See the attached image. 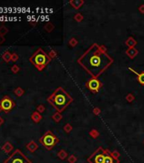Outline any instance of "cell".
Here are the masks:
<instances>
[{"label": "cell", "instance_id": "1", "mask_svg": "<svg viewBox=\"0 0 144 163\" xmlns=\"http://www.w3.org/2000/svg\"><path fill=\"white\" fill-rule=\"evenodd\" d=\"M77 62L93 77L98 78L114 62L104 45L93 43L78 59Z\"/></svg>", "mask_w": 144, "mask_h": 163}, {"label": "cell", "instance_id": "2", "mask_svg": "<svg viewBox=\"0 0 144 163\" xmlns=\"http://www.w3.org/2000/svg\"><path fill=\"white\" fill-rule=\"evenodd\" d=\"M48 101L50 105L55 108L58 112H63L66 107L73 101L72 97L63 88H56L55 91L48 98Z\"/></svg>", "mask_w": 144, "mask_h": 163}, {"label": "cell", "instance_id": "3", "mask_svg": "<svg viewBox=\"0 0 144 163\" xmlns=\"http://www.w3.org/2000/svg\"><path fill=\"white\" fill-rule=\"evenodd\" d=\"M29 60L37 70L42 72L49 64L51 59L48 56V54H46L42 49H38L29 58Z\"/></svg>", "mask_w": 144, "mask_h": 163}, {"label": "cell", "instance_id": "4", "mask_svg": "<svg viewBox=\"0 0 144 163\" xmlns=\"http://www.w3.org/2000/svg\"><path fill=\"white\" fill-rule=\"evenodd\" d=\"M39 142L46 150H51L59 143V138L51 131H47L39 139Z\"/></svg>", "mask_w": 144, "mask_h": 163}, {"label": "cell", "instance_id": "5", "mask_svg": "<svg viewBox=\"0 0 144 163\" xmlns=\"http://www.w3.org/2000/svg\"><path fill=\"white\" fill-rule=\"evenodd\" d=\"M4 163H32L25 155L21 152L20 150H15L7 159L4 160Z\"/></svg>", "mask_w": 144, "mask_h": 163}, {"label": "cell", "instance_id": "6", "mask_svg": "<svg viewBox=\"0 0 144 163\" xmlns=\"http://www.w3.org/2000/svg\"><path fill=\"white\" fill-rule=\"evenodd\" d=\"M106 155V150L103 147H98L93 154L87 158V162L89 163H103Z\"/></svg>", "mask_w": 144, "mask_h": 163}, {"label": "cell", "instance_id": "7", "mask_svg": "<svg viewBox=\"0 0 144 163\" xmlns=\"http://www.w3.org/2000/svg\"><path fill=\"white\" fill-rule=\"evenodd\" d=\"M15 107V103L14 102L13 99L6 95L4 96L1 100H0V112L8 113L13 110Z\"/></svg>", "mask_w": 144, "mask_h": 163}, {"label": "cell", "instance_id": "8", "mask_svg": "<svg viewBox=\"0 0 144 163\" xmlns=\"http://www.w3.org/2000/svg\"><path fill=\"white\" fill-rule=\"evenodd\" d=\"M85 87H86L88 90H90L93 94H97V93H98L101 88H102L103 82L98 78L92 77L91 79H89L88 81L86 82Z\"/></svg>", "mask_w": 144, "mask_h": 163}, {"label": "cell", "instance_id": "9", "mask_svg": "<svg viewBox=\"0 0 144 163\" xmlns=\"http://www.w3.org/2000/svg\"><path fill=\"white\" fill-rule=\"evenodd\" d=\"M103 163H120L119 159H115L111 155V152L108 150H106V155Z\"/></svg>", "mask_w": 144, "mask_h": 163}, {"label": "cell", "instance_id": "10", "mask_svg": "<svg viewBox=\"0 0 144 163\" xmlns=\"http://www.w3.org/2000/svg\"><path fill=\"white\" fill-rule=\"evenodd\" d=\"M128 69H129V71L133 72L134 74L136 75V77H137V81L139 82V83L141 85H142V86H144V72L138 73V72H136L135 70L132 69L131 67H128Z\"/></svg>", "mask_w": 144, "mask_h": 163}, {"label": "cell", "instance_id": "11", "mask_svg": "<svg viewBox=\"0 0 144 163\" xmlns=\"http://www.w3.org/2000/svg\"><path fill=\"white\" fill-rule=\"evenodd\" d=\"M25 147H26V149L30 151V152L33 153V152H35L37 149H38V145H37V144L35 142V141L32 140V141H30V142L27 144Z\"/></svg>", "mask_w": 144, "mask_h": 163}, {"label": "cell", "instance_id": "12", "mask_svg": "<svg viewBox=\"0 0 144 163\" xmlns=\"http://www.w3.org/2000/svg\"><path fill=\"white\" fill-rule=\"evenodd\" d=\"M126 54H127V56L130 57L131 59H134L137 55L138 50L136 48H129L128 49L126 50Z\"/></svg>", "mask_w": 144, "mask_h": 163}, {"label": "cell", "instance_id": "13", "mask_svg": "<svg viewBox=\"0 0 144 163\" xmlns=\"http://www.w3.org/2000/svg\"><path fill=\"white\" fill-rule=\"evenodd\" d=\"M83 4H84L83 0H72V1H70V4L75 9H79L83 5Z\"/></svg>", "mask_w": 144, "mask_h": 163}, {"label": "cell", "instance_id": "14", "mask_svg": "<svg viewBox=\"0 0 144 163\" xmlns=\"http://www.w3.org/2000/svg\"><path fill=\"white\" fill-rule=\"evenodd\" d=\"M2 150H3L6 154H9V153L14 150V146L12 145V144L8 141V142H6L3 146H2Z\"/></svg>", "mask_w": 144, "mask_h": 163}, {"label": "cell", "instance_id": "15", "mask_svg": "<svg viewBox=\"0 0 144 163\" xmlns=\"http://www.w3.org/2000/svg\"><path fill=\"white\" fill-rule=\"evenodd\" d=\"M31 118H32V120L35 122V123H38V122H40V121L42 119V117L39 112L34 111L32 114V115H31Z\"/></svg>", "mask_w": 144, "mask_h": 163}, {"label": "cell", "instance_id": "16", "mask_svg": "<svg viewBox=\"0 0 144 163\" xmlns=\"http://www.w3.org/2000/svg\"><path fill=\"white\" fill-rule=\"evenodd\" d=\"M136 43H137V42H136L132 37H128L127 40L126 41V45L128 47V48H135Z\"/></svg>", "mask_w": 144, "mask_h": 163}, {"label": "cell", "instance_id": "17", "mask_svg": "<svg viewBox=\"0 0 144 163\" xmlns=\"http://www.w3.org/2000/svg\"><path fill=\"white\" fill-rule=\"evenodd\" d=\"M11 55H12V54H10L9 51H5L3 54H2V58H3V60L5 61V62L8 63L11 60Z\"/></svg>", "mask_w": 144, "mask_h": 163}, {"label": "cell", "instance_id": "18", "mask_svg": "<svg viewBox=\"0 0 144 163\" xmlns=\"http://www.w3.org/2000/svg\"><path fill=\"white\" fill-rule=\"evenodd\" d=\"M14 94H15L17 97H21L23 94H25V91H24V89H23L22 88L18 87V88H15V90H14Z\"/></svg>", "mask_w": 144, "mask_h": 163}, {"label": "cell", "instance_id": "19", "mask_svg": "<svg viewBox=\"0 0 144 163\" xmlns=\"http://www.w3.org/2000/svg\"><path fill=\"white\" fill-rule=\"evenodd\" d=\"M57 155L60 160H65V158L68 156V154L65 150H61L57 153Z\"/></svg>", "mask_w": 144, "mask_h": 163}, {"label": "cell", "instance_id": "20", "mask_svg": "<svg viewBox=\"0 0 144 163\" xmlns=\"http://www.w3.org/2000/svg\"><path fill=\"white\" fill-rule=\"evenodd\" d=\"M52 118H53V120L55 122H60L61 120H62V118L63 117L61 115V114L60 112H56V113H54V114L53 115V117H52Z\"/></svg>", "mask_w": 144, "mask_h": 163}, {"label": "cell", "instance_id": "21", "mask_svg": "<svg viewBox=\"0 0 144 163\" xmlns=\"http://www.w3.org/2000/svg\"><path fill=\"white\" fill-rule=\"evenodd\" d=\"M8 32H9V29L5 27V26H1V27H0V34L1 35L5 36Z\"/></svg>", "mask_w": 144, "mask_h": 163}, {"label": "cell", "instance_id": "22", "mask_svg": "<svg viewBox=\"0 0 144 163\" xmlns=\"http://www.w3.org/2000/svg\"><path fill=\"white\" fill-rule=\"evenodd\" d=\"M89 134L92 136V138H98V135H99V133L98 131H97L96 129H92L90 132H89Z\"/></svg>", "mask_w": 144, "mask_h": 163}, {"label": "cell", "instance_id": "23", "mask_svg": "<svg viewBox=\"0 0 144 163\" xmlns=\"http://www.w3.org/2000/svg\"><path fill=\"white\" fill-rule=\"evenodd\" d=\"M64 130H65V133H69L72 130V126H71V125H70V124H69V123L65 124V126L64 127Z\"/></svg>", "mask_w": 144, "mask_h": 163}, {"label": "cell", "instance_id": "24", "mask_svg": "<svg viewBox=\"0 0 144 163\" xmlns=\"http://www.w3.org/2000/svg\"><path fill=\"white\" fill-rule=\"evenodd\" d=\"M126 100L128 101V102H132L134 100H135V97H134V95L133 94H128L126 95Z\"/></svg>", "mask_w": 144, "mask_h": 163}, {"label": "cell", "instance_id": "25", "mask_svg": "<svg viewBox=\"0 0 144 163\" xmlns=\"http://www.w3.org/2000/svg\"><path fill=\"white\" fill-rule=\"evenodd\" d=\"M76 160H77V158L75 157L74 155H70L69 158H68V162L69 163H75Z\"/></svg>", "mask_w": 144, "mask_h": 163}, {"label": "cell", "instance_id": "26", "mask_svg": "<svg viewBox=\"0 0 144 163\" xmlns=\"http://www.w3.org/2000/svg\"><path fill=\"white\" fill-rule=\"evenodd\" d=\"M44 110H45V106H44L43 105H39L37 107V111L39 112L40 114L42 113V112H44Z\"/></svg>", "mask_w": 144, "mask_h": 163}, {"label": "cell", "instance_id": "27", "mask_svg": "<svg viewBox=\"0 0 144 163\" xmlns=\"http://www.w3.org/2000/svg\"><path fill=\"white\" fill-rule=\"evenodd\" d=\"M74 19L76 21H78V22H80V21H81L82 20H83V16H82L81 15V13H78V14H76V15H75V17Z\"/></svg>", "mask_w": 144, "mask_h": 163}, {"label": "cell", "instance_id": "28", "mask_svg": "<svg viewBox=\"0 0 144 163\" xmlns=\"http://www.w3.org/2000/svg\"><path fill=\"white\" fill-rule=\"evenodd\" d=\"M19 60V55L16 53H13L11 55V61L12 62H16Z\"/></svg>", "mask_w": 144, "mask_h": 163}, {"label": "cell", "instance_id": "29", "mask_svg": "<svg viewBox=\"0 0 144 163\" xmlns=\"http://www.w3.org/2000/svg\"><path fill=\"white\" fill-rule=\"evenodd\" d=\"M11 72L13 73H18L20 72V67H19L17 65H14L13 66L11 67Z\"/></svg>", "mask_w": 144, "mask_h": 163}, {"label": "cell", "instance_id": "30", "mask_svg": "<svg viewBox=\"0 0 144 163\" xmlns=\"http://www.w3.org/2000/svg\"><path fill=\"white\" fill-rule=\"evenodd\" d=\"M77 42H77V40L75 38H71V39H70V41L69 42V44L71 47H75L77 44Z\"/></svg>", "mask_w": 144, "mask_h": 163}, {"label": "cell", "instance_id": "31", "mask_svg": "<svg viewBox=\"0 0 144 163\" xmlns=\"http://www.w3.org/2000/svg\"><path fill=\"white\" fill-rule=\"evenodd\" d=\"M111 155L114 158H115V159H119V156H120V153L118 152V151L116 150H114V151H113V152H111Z\"/></svg>", "mask_w": 144, "mask_h": 163}, {"label": "cell", "instance_id": "32", "mask_svg": "<svg viewBox=\"0 0 144 163\" xmlns=\"http://www.w3.org/2000/svg\"><path fill=\"white\" fill-rule=\"evenodd\" d=\"M48 56H49V57H50V59H53V58H55V57H56V52L54 51V50H51L50 52H49Z\"/></svg>", "mask_w": 144, "mask_h": 163}, {"label": "cell", "instance_id": "33", "mask_svg": "<svg viewBox=\"0 0 144 163\" xmlns=\"http://www.w3.org/2000/svg\"><path fill=\"white\" fill-rule=\"evenodd\" d=\"M53 25L52 24H50V23H48V24H47L46 26H45V29L48 31V32H51L52 30H53Z\"/></svg>", "mask_w": 144, "mask_h": 163}, {"label": "cell", "instance_id": "34", "mask_svg": "<svg viewBox=\"0 0 144 163\" xmlns=\"http://www.w3.org/2000/svg\"><path fill=\"white\" fill-rule=\"evenodd\" d=\"M100 112H101V110L99 108H94V110H93V114L94 115H98L100 114Z\"/></svg>", "mask_w": 144, "mask_h": 163}, {"label": "cell", "instance_id": "35", "mask_svg": "<svg viewBox=\"0 0 144 163\" xmlns=\"http://www.w3.org/2000/svg\"><path fill=\"white\" fill-rule=\"evenodd\" d=\"M5 42V37L3 35L0 34V45H1L2 43H4V42Z\"/></svg>", "mask_w": 144, "mask_h": 163}, {"label": "cell", "instance_id": "36", "mask_svg": "<svg viewBox=\"0 0 144 163\" xmlns=\"http://www.w3.org/2000/svg\"><path fill=\"white\" fill-rule=\"evenodd\" d=\"M139 11H140L141 14H144V5H141L139 7Z\"/></svg>", "mask_w": 144, "mask_h": 163}, {"label": "cell", "instance_id": "37", "mask_svg": "<svg viewBox=\"0 0 144 163\" xmlns=\"http://www.w3.org/2000/svg\"><path fill=\"white\" fill-rule=\"evenodd\" d=\"M4 118L2 117H0V126H2V125L4 124Z\"/></svg>", "mask_w": 144, "mask_h": 163}, {"label": "cell", "instance_id": "38", "mask_svg": "<svg viewBox=\"0 0 144 163\" xmlns=\"http://www.w3.org/2000/svg\"><path fill=\"white\" fill-rule=\"evenodd\" d=\"M143 143H144V140H143Z\"/></svg>", "mask_w": 144, "mask_h": 163}]
</instances>
